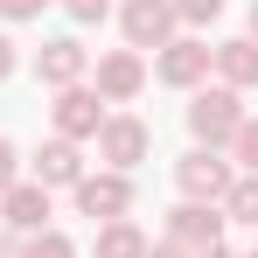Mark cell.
I'll use <instances>...</instances> for the list:
<instances>
[{
  "label": "cell",
  "instance_id": "obj_1",
  "mask_svg": "<svg viewBox=\"0 0 258 258\" xmlns=\"http://www.w3.org/2000/svg\"><path fill=\"white\" fill-rule=\"evenodd\" d=\"M244 119H251V112H244V91H230V84H203L188 98V133H196V147H216V154H223Z\"/></svg>",
  "mask_w": 258,
  "mask_h": 258
},
{
  "label": "cell",
  "instance_id": "obj_2",
  "mask_svg": "<svg viewBox=\"0 0 258 258\" xmlns=\"http://www.w3.org/2000/svg\"><path fill=\"white\" fill-rule=\"evenodd\" d=\"M230 181H237V168H230V154H216V147H188V154L174 161V188H181V203H223Z\"/></svg>",
  "mask_w": 258,
  "mask_h": 258
},
{
  "label": "cell",
  "instance_id": "obj_3",
  "mask_svg": "<svg viewBox=\"0 0 258 258\" xmlns=\"http://www.w3.org/2000/svg\"><path fill=\"white\" fill-rule=\"evenodd\" d=\"M147 154H154V126H147L140 112H105V126H98V161L112 174H133Z\"/></svg>",
  "mask_w": 258,
  "mask_h": 258
},
{
  "label": "cell",
  "instance_id": "obj_4",
  "mask_svg": "<svg viewBox=\"0 0 258 258\" xmlns=\"http://www.w3.org/2000/svg\"><path fill=\"white\" fill-rule=\"evenodd\" d=\"M223 230H230V223H223V210H216V203H174L168 210V230H161V244H174V251H210V244H223Z\"/></svg>",
  "mask_w": 258,
  "mask_h": 258
},
{
  "label": "cell",
  "instance_id": "obj_5",
  "mask_svg": "<svg viewBox=\"0 0 258 258\" xmlns=\"http://www.w3.org/2000/svg\"><path fill=\"white\" fill-rule=\"evenodd\" d=\"M91 91H98L105 105H133V98L147 91V56H140V49H105V56L91 63Z\"/></svg>",
  "mask_w": 258,
  "mask_h": 258
},
{
  "label": "cell",
  "instance_id": "obj_6",
  "mask_svg": "<svg viewBox=\"0 0 258 258\" xmlns=\"http://www.w3.org/2000/svg\"><path fill=\"white\" fill-rule=\"evenodd\" d=\"M70 196H77V216H91V223H119V216H133V174L98 168V174H84Z\"/></svg>",
  "mask_w": 258,
  "mask_h": 258
},
{
  "label": "cell",
  "instance_id": "obj_7",
  "mask_svg": "<svg viewBox=\"0 0 258 258\" xmlns=\"http://www.w3.org/2000/svg\"><path fill=\"white\" fill-rule=\"evenodd\" d=\"M49 126H56V140H98V126H105V98L91 84H70V91H56V105H49Z\"/></svg>",
  "mask_w": 258,
  "mask_h": 258
},
{
  "label": "cell",
  "instance_id": "obj_8",
  "mask_svg": "<svg viewBox=\"0 0 258 258\" xmlns=\"http://www.w3.org/2000/svg\"><path fill=\"white\" fill-rule=\"evenodd\" d=\"M154 77L168 91H203V77H210V42H203V35H174L168 49H154Z\"/></svg>",
  "mask_w": 258,
  "mask_h": 258
},
{
  "label": "cell",
  "instance_id": "obj_9",
  "mask_svg": "<svg viewBox=\"0 0 258 258\" xmlns=\"http://www.w3.org/2000/svg\"><path fill=\"white\" fill-rule=\"evenodd\" d=\"M119 28H126V49L147 56V49H168L181 21H174V0H126L119 7Z\"/></svg>",
  "mask_w": 258,
  "mask_h": 258
},
{
  "label": "cell",
  "instance_id": "obj_10",
  "mask_svg": "<svg viewBox=\"0 0 258 258\" xmlns=\"http://www.w3.org/2000/svg\"><path fill=\"white\" fill-rule=\"evenodd\" d=\"M84 174H91V168H84V147H77V140H56V133L35 147V161H28V181L49 188V196H56V188H77Z\"/></svg>",
  "mask_w": 258,
  "mask_h": 258
},
{
  "label": "cell",
  "instance_id": "obj_11",
  "mask_svg": "<svg viewBox=\"0 0 258 258\" xmlns=\"http://www.w3.org/2000/svg\"><path fill=\"white\" fill-rule=\"evenodd\" d=\"M35 77H42L49 91H70L91 77V49L77 42V35H49L42 49H35Z\"/></svg>",
  "mask_w": 258,
  "mask_h": 258
},
{
  "label": "cell",
  "instance_id": "obj_12",
  "mask_svg": "<svg viewBox=\"0 0 258 258\" xmlns=\"http://www.w3.org/2000/svg\"><path fill=\"white\" fill-rule=\"evenodd\" d=\"M49 188H35V181H14L7 196H0V223L14 230V237H35V230H49Z\"/></svg>",
  "mask_w": 258,
  "mask_h": 258
},
{
  "label": "cell",
  "instance_id": "obj_13",
  "mask_svg": "<svg viewBox=\"0 0 258 258\" xmlns=\"http://www.w3.org/2000/svg\"><path fill=\"white\" fill-rule=\"evenodd\" d=\"M210 70H216L230 91H258V42H251V35L210 42Z\"/></svg>",
  "mask_w": 258,
  "mask_h": 258
},
{
  "label": "cell",
  "instance_id": "obj_14",
  "mask_svg": "<svg viewBox=\"0 0 258 258\" xmlns=\"http://www.w3.org/2000/svg\"><path fill=\"white\" fill-rule=\"evenodd\" d=\"M91 258H147V230H140L133 216H119V223H98Z\"/></svg>",
  "mask_w": 258,
  "mask_h": 258
},
{
  "label": "cell",
  "instance_id": "obj_15",
  "mask_svg": "<svg viewBox=\"0 0 258 258\" xmlns=\"http://www.w3.org/2000/svg\"><path fill=\"white\" fill-rule=\"evenodd\" d=\"M216 210H223V223H244V230H258V174H237V181H230V196H223Z\"/></svg>",
  "mask_w": 258,
  "mask_h": 258
},
{
  "label": "cell",
  "instance_id": "obj_16",
  "mask_svg": "<svg viewBox=\"0 0 258 258\" xmlns=\"http://www.w3.org/2000/svg\"><path fill=\"white\" fill-rule=\"evenodd\" d=\"M21 258H77V244L49 223V230H35V237H21Z\"/></svg>",
  "mask_w": 258,
  "mask_h": 258
},
{
  "label": "cell",
  "instance_id": "obj_17",
  "mask_svg": "<svg viewBox=\"0 0 258 258\" xmlns=\"http://www.w3.org/2000/svg\"><path fill=\"white\" fill-rule=\"evenodd\" d=\"M223 154H230V168H237V174H258V119H244L237 140H230Z\"/></svg>",
  "mask_w": 258,
  "mask_h": 258
},
{
  "label": "cell",
  "instance_id": "obj_18",
  "mask_svg": "<svg viewBox=\"0 0 258 258\" xmlns=\"http://www.w3.org/2000/svg\"><path fill=\"white\" fill-rule=\"evenodd\" d=\"M216 14H223V0H174V21L181 28H210Z\"/></svg>",
  "mask_w": 258,
  "mask_h": 258
},
{
  "label": "cell",
  "instance_id": "obj_19",
  "mask_svg": "<svg viewBox=\"0 0 258 258\" xmlns=\"http://www.w3.org/2000/svg\"><path fill=\"white\" fill-rule=\"evenodd\" d=\"M14 181H21V147H14V140L0 133V196H7Z\"/></svg>",
  "mask_w": 258,
  "mask_h": 258
},
{
  "label": "cell",
  "instance_id": "obj_20",
  "mask_svg": "<svg viewBox=\"0 0 258 258\" xmlns=\"http://www.w3.org/2000/svg\"><path fill=\"white\" fill-rule=\"evenodd\" d=\"M105 7H112V0H63V14H70V21H105Z\"/></svg>",
  "mask_w": 258,
  "mask_h": 258
},
{
  "label": "cell",
  "instance_id": "obj_21",
  "mask_svg": "<svg viewBox=\"0 0 258 258\" xmlns=\"http://www.w3.org/2000/svg\"><path fill=\"white\" fill-rule=\"evenodd\" d=\"M49 0H0V21H35Z\"/></svg>",
  "mask_w": 258,
  "mask_h": 258
},
{
  "label": "cell",
  "instance_id": "obj_22",
  "mask_svg": "<svg viewBox=\"0 0 258 258\" xmlns=\"http://www.w3.org/2000/svg\"><path fill=\"white\" fill-rule=\"evenodd\" d=\"M14 63H21V49H14V42H7V35H0V84L14 77Z\"/></svg>",
  "mask_w": 258,
  "mask_h": 258
},
{
  "label": "cell",
  "instance_id": "obj_23",
  "mask_svg": "<svg viewBox=\"0 0 258 258\" xmlns=\"http://www.w3.org/2000/svg\"><path fill=\"white\" fill-rule=\"evenodd\" d=\"M147 258H188V251H174V244H147Z\"/></svg>",
  "mask_w": 258,
  "mask_h": 258
},
{
  "label": "cell",
  "instance_id": "obj_24",
  "mask_svg": "<svg viewBox=\"0 0 258 258\" xmlns=\"http://www.w3.org/2000/svg\"><path fill=\"white\" fill-rule=\"evenodd\" d=\"M196 258H230V244H210V251H196Z\"/></svg>",
  "mask_w": 258,
  "mask_h": 258
},
{
  "label": "cell",
  "instance_id": "obj_25",
  "mask_svg": "<svg viewBox=\"0 0 258 258\" xmlns=\"http://www.w3.org/2000/svg\"><path fill=\"white\" fill-rule=\"evenodd\" d=\"M251 42H258V0H251Z\"/></svg>",
  "mask_w": 258,
  "mask_h": 258
},
{
  "label": "cell",
  "instance_id": "obj_26",
  "mask_svg": "<svg viewBox=\"0 0 258 258\" xmlns=\"http://www.w3.org/2000/svg\"><path fill=\"white\" fill-rule=\"evenodd\" d=\"M230 258H258V244H251V251H230Z\"/></svg>",
  "mask_w": 258,
  "mask_h": 258
}]
</instances>
